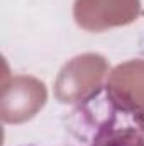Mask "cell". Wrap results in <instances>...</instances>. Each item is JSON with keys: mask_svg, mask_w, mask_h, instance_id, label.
<instances>
[{"mask_svg": "<svg viewBox=\"0 0 144 146\" xmlns=\"http://www.w3.org/2000/svg\"><path fill=\"white\" fill-rule=\"evenodd\" d=\"M66 134L78 146H144V117L115 92L98 87L66 115Z\"/></svg>", "mask_w": 144, "mask_h": 146, "instance_id": "obj_1", "label": "cell"}, {"mask_svg": "<svg viewBox=\"0 0 144 146\" xmlns=\"http://www.w3.org/2000/svg\"><path fill=\"white\" fill-rule=\"evenodd\" d=\"M20 146H42V145H20ZM61 146H78V145L73 143V145H61Z\"/></svg>", "mask_w": 144, "mask_h": 146, "instance_id": "obj_2", "label": "cell"}]
</instances>
